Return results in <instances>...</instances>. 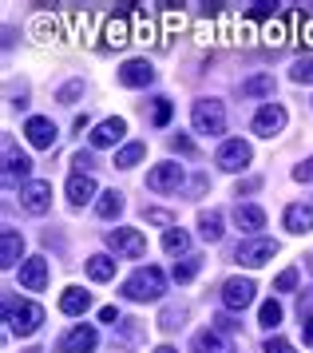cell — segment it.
Masks as SVG:
<instances>
[{"label":"cell","mask_w":313,"mask_h":353,"mask_svg":"<svg viewBox=\"0 0 313 353\" xmlns=\"http://www.w3.org/2000/svg\"><path fill=\"white\" fill-rule=\"evenodd\" d=\"M103 40H108V48H123L127 40H131V36H127V17H111Z\"/></svg>","instance_id":"25"},{"label":"cell","mask_w":313,"mask_h":353,"mask_svg":"<svg viewBox=\"0 0 313 353\" xmlns=\"http://www.w3.org/2000/svg\"><path fill=\"white\" fill-rule=\"evenodd\" d=\"M171 147L179 151V155H199V151H194V143H190L187 135H174V139H171Z\"/></svg>","instance_id":"39"},{"label":"cell","mask_w":313,"mask_h":353,"mask_svg":"<svg viewBox=\"0 0 313 353\" xmlns=\"http://www.w3.org/2000/svg\"><path fill=\"white\" fill-rule=\"evenodd\" d=\"M274 254H278V242H270V239H246V242H238V250H234V258L242 266H266Z\"/></svg>","instance_id":"4"},{"label":"cell","mask_w":313,"mask_h":353,"mask_svg":"<svg viewBox=\"0 0 313 353\" xmlns=\"http://www.w3.org/2000/svg\"><path fill=\"white\" fill-rule=\"evenodd\" d=\"M99 321H119V310H115V305H103V310H99Z\"/></svg>","instance_id":"42"},{"label":"cell","mask_w":313,"mask_h":353,"mask_svg":"<svg viewBox=\"0 0 313 353\" xmlns=\"http://www.w3.org/2000/svg\"><path fill=\"white\" fill-rule=\"evenodd\" d=\"M24 135H28L32 147L48 151V147L56 143V123H52V119H44V115H32L28 123H24Z\"/></svg>","instance_id":"11"},{"label":"cell","mask_w":313,"mask_h":353,"mask_svg":"<svg viewBox=\"0 0 313 353\" xmlns=\"http://www.w3.org/2000/svg\"><path fill=\"white\" fill-rule=\"evenodd\" d=\"M305 310H313V290H305V294H301V318H305Z\"/></svg>","instance_id":"43"},{"label":"cell","mask_w":313,"mask_h":353,"mask_svg":"<svg viewBox=\"0 0 313 353\" xmlns=\"http://www.w3.org/2000/svg\"><path fill=\"white\" fill-rule=\"evenodd\" d=\"M171 99H155V123L159 128H167V123H171Z\"/></svg>","instance_id":"35"},{"label":"cell","mask_w":313,"mask_h":353,"mask_svg":"<svg viewBox=\"0 0 313 353\" xmlns=\"http://www.w3.org/2000/svg\"><path fill=\"white\" fill-rule=\"evenodd\" d=\"M163 250H167V254H187V250H190L187 230H179V226H171V230L163 234Z\"/></svg>","instance_id":"26"},{"label":"cell","mask_w":313,"mask_h":353,"mask_svg":"<svg viewBox=\"0 0 313 353\" xmlns=\"http://www.w3.org/2000/svg\"><path fill=\"white\" fill-rule=\"evenodd\" d=\"M194 274H199V258H187V262H174L171 278H174V282H190Z\"/></svg>","instance_id":"32"},{"label":"cell","mask_w":313,"mask_h":353,"mask_svg":"<svg viewBox=\"0 0 313 353\" xmlns=\"http://www.w3.org/2000/svg\"><path fill=\"white\" fill-rule=\"evenodd\" d=\"M301 44H310V48H313V24L305 28V32H301Z\"/></svg>","instance_id":"46"},{"label":"cell","mask_w":313,"mask_h":353,"mask_svg":"<svg viewBox=\"0 0 313 353\" xmlns=\"http://www.w3.org/2000/svg\"><path fill=\"white\" fill-rule=\"evenodd\" d=\"M20 286L24 290H44L48 286V262L44 258H28L20 266Z\"/></svg>","instance_id":"14"},{"label":"cell","mask_w":313,"mask_h":353,"mask_svg":"<svg viewBox=\"0 0 313 353\" xmlns=\"http://www.w3.org/2000/svg\"><path fill=\"white\" fill-rule=\"evenodd\" d=\"M123 135H127V123H123V119H103V123L92 131V147H115Z\"/></svg>","instance_id":"15"},{"label":"cell","mask_w":313,"mask_h":353,"mask_svg":"<svg viewBox=\"0 0 313 353\" xmlns=\"http://www.w3.org/2000/svg\"><path fill=\"white\" fill-rule=\"evenodd\" d=\"M88 274H92L95 282H111L115 278V262L108 254H92L88 258Z\"/></svg>","instance_id":"24"},{"label":"cell","mask_w":313,"mask_h":353,"mask_svg":"<svg viewBox=\"0 0 313 353\" xmlns=\"http://www.w3.org/2000/svg\"><path fill=\"white\" fill-rule=\"evenodd\" d=\"M266 353H298V350H294L285 337H270V341H266Z\"/></svg>","instance_id":"38"},{"label":"cell","mask_w":313,"mask_h":353,"mask_svg":"<svg viewBox=\"0 0 313 353\" xmlns=\"http://www.w3.org/2000/svg\"><path fill=\"white\" fill-rule=\"evenodd\" d=\"M199 234H203L206 242L222 239V214L219 210H203V214H199Z\"/></svg>","instance_id":"23"},{"label":"cell","mask_w":313,"mask_h":353,"mask_svg":"<svg viewBox=\"0 0 313 353\" xmlns=\"http://www.w3.org/2000/svg\"><path fill=\"white\" fill-rule=\"evenodd\" d=\"M28 175H32V159L20 155L16 147H8V151H4V179L12 183V179H28Z\"/></svg>","instance_id":"20"},{"label":"cell","mask_w":313,"mask_h":353,"mask_svg":"<svg viewBox=\"0 0 313 353\" xmlns=\"http://www.w3.org/2000/svg\"><path fill=\"white\" fill-rule=\"evenodd\" d=\"M147 187L151 191H179L183 187V167L179 163H159L147 171Z\"/></svg>","instance_id":"8"},{"label":"cell","mask_w":313,"mask_h":353,"mask_svg":"<svg viewBox=\"0 0 313 353\" xmlns=\"http://www.w3.org/2000/svg\"><path fill=\"white\" fill-rule=\"evenodd\" d=\"M258 318H262V325H266V330H274V325H282V305H278L274 298H270V302L262 305V310H258Z\"/></svg>","instance_id":"30"},{"label":"cell","mask_w":313,"mask_h":353,"mask_svg":"<svg viewBox=\"0 0 313 353\" xmlns=\"http://www.w3.org/2000/svg\"><path fill=\"white\" fill-rule=\"evenodd\" d=\"M294 286H298V270L290 266V270H282V274H278V282H274V290H278V294H290Z\"/></svg>","instance_id":"33"},{"label":"cell","mask_w":313,"mask_h":353,"mask_svg":"<svg viewBox=\"0 0 313 353\" xmlns=\"http://www.w3.org/2000/svg\"><path fill=\"white\" fill-rule=\"evenodd\" d=\"M4 325L20 337H32L44 325V310L36 302H8V298H4Z\"/></svg>","instance_id":"1"},{"label":"cell","mask_w":313,"mask_h":353,"mask_svg":"<svg viewBox=\"0 0 313 353\" xmlns=\"http://www.w3.org/2000/svg\"><path fill=\"white\" fill-rule=\"evenodd\" d=\"M250 191H258V179H246V183L238 187V194H250Z\"/></svg>","instance_id":"45"},{"label":"cell","mask_w":313,"mask_h":353,"mask_svg":"<svg viewBox=\"0 0 313 353\" xmlns=\"http://www.w3.org/2000/svg\"><path fill=\"white\" fill-rule=\"evenodd\" d=\"M310 266H313V258H310Z\"/></svg>","instance_id":"48"},{"label":"cell","mask_w":313,"mask_h":353,"mask_svg":"<svg viewBox=\"0 0 313 353\" xmlns=\"http://www.w3.org/2000/svg\"><path fill=\"white\" fill-rule=\"evenodd\" d=\"M294 179H298V183H313V159L301 163L298 171H294Z\"/></svg>","instance_id":"41"},{"label":"cell","mask_w":313,"mask_h":353,"mask_svg":"<svg viewBox=\"0 0 313 353\" xmlns=\"http://www.w3.org/2000/svg\"><path fill=\"white\" fill-rule=\"evenodd\" d=\"M108 246L115 250V254H127V258H143V254H147V239H143L139 230H131V226L111 230V234H108Z\"/></svg>","instance_id":"6"},{"label":"cell","mask_w":313,"mask_h":353,"mask_svg":"<svg viewBox=\"0 0 313 353\" xmlns=\"http://www.w3.org/2000/svg\"><path fill=\"white\" fill-rule=\"evenodd\" d=\"M155 353H179V350H171V345H159V350Z\"/></svg>","instance_id":"47"},{"label":"cell","mask_w":313,"mask_h":353,"mask_svg":"<svg viewBox=\"0 0 313 353\" xmlns=\"http://www.w3.org/2000/svg\"><path fill=\"white\" fill-rule=\"evenodd\" d=\"M20 203L28 214H44L52 207V183H28L24 191H20Z\"/></svg>","instance_id":"13"},{"label":"cell","mask_w":313,"mask_h":353,"mask_svg":"<svg viewBox=\"0 0 313 353\" xmlns=\"http://www.w3.org/2000/svg\"><path fill=\"white\" fill-rule=\"evenodd\" d=\"M95 341H99L95 325H72V330L56 341V353H92Z\"/></svg>","instance_id":"5"},{"label":"cell","mask_w":313,"mask_h":353,"mask_svg":"<svg viewBox=\"0 0 313 353\" xmlns=\"http://www.w3.org/2000/svg\"><path fill=\"white\" fill-rule=\"evenodd\" d=\"M92 194H95L92 175H72L68 179V199H72V203H88Z\"/></svg>","instance_id":"22"},{"label":"cell","mask_w":313,"mask_h":353,"mask_svg":"<svg viewBox=\"0 0 313 353\" xmlns=\"http://www.w3.org/2000/svg\"><path fill=\"white\" fill-rule=\"evenodd\" d=\"M147 223H155V226H174V214H171V210L151 207V210H147Z\"/></svg>","instance_id":"36"},{"label":"cell","mask_w":313,"mask_h":353,"mask_svg":"<svg viewBox=\"0 0 313 353\" xmlns=\"http://www.w3.org/2000/svg\"><path fill=\"white\" fill-rule=\"evenodd\" d=\"M147 155V143H127L119 155H115V167H135V163Z\"/></svg>","instance_id":"29"},{"label":"cell","mask_w":313,"mask_h":353,"mask_svg":"<svg viewBox=\"0 0 313 353\" xmlns=\"http://www.w3.org/2000/svg\"><path fill=\"white\" fill-rule=\"evenodd\" d=\"M20 250H24L20 230H4V234H0V266H4V270H12L16 262H20Z\"/></svg>","instance_id":"16"},{"label":"cell","mask_w":313,"mask_h":353,"mask_svg":"<svg viewBox=\"0 0 313 353\" xmlns=\"http://www.w3.org/2000/svg\"><path fill=\"white\" fill-rule=\"evenodd\" d=\"M254 302V282L250 278H230L226 286H222V305L226 310H246Z\"/></svg>","instance_id":"9"},{"label":"cell","mask_w":313,"mask_h":353,"mask_svg":"<svg viewBox=\"0 0 313 353\" xmlns=\"http://www.w3.org/2000/svg\"><path fill=\"white\" fill-rule=\"evenodd\" d=\"M79 96H83V83L72 80L68 88H60V96H56V99H60V103H72V99H79Z\"/></svg>","instance_id":"37"},{"label":"cell","mask_w":313,"mask_h":353,"mask_svg":"<svg viewBox=\"0 0 313 353\" xmlns=\"http://www.w3.org/2000/svg\"><path fill=\"white\" fill-rule=\"evenodd\" d=\"M234 223H238V230H262V226H266V210L262 207H238L234 210Z\"/></svg>","instance_id":"21"},{"label":"cell","mask_w":313,"mask_h":353,"mask_svg":"<svg viewBox=\"0 0 313 353\" xmlns=\"http://www.w3.org/2000/svg\"><path fill=\"white\" fill-rule=\"evenodd\" d=\"M60 310H63V314H72V318H79V314H88V310H92V294H88V290L68 286V290H63V298H60Z\"/></svg>","instance_id":"17"},{"label":"cell","mask_w":313,"mask_h":353,"mask_svg":"<svg viewBox=\"0 0 313 353\" xmlns=\"http://www.w3.org/2000/svg\"><path fill=\"white\" fill-rule=\"evenodd\" d=\"M301 334H305V341H310V345H313V314H310V318H305V325H301Z\"/></svg>","instance_id":"44"},{"label":"cell","mask_w":313,"mask_h":353,"mask_svg":"<svg viewBox=\"0 0 313 353\" xmlns=\"http://www.w3.org/2000/svg\"><path fill=\"white\" fill-rule=\"evenodd\" d=\"M194 353H234V345L219 330H203V334L194 337Z\"/></svg>","instance_id":"19"},{"label":"cell","mask_w":313,"mask_h":353,"mask_svg":"<svg viewBox=\"0 0 313 353\" xmlns=\"http://www.w3.org/2000/svg\"><path fill=\"white\" fill-rule=\"evenodd\" d=\"M163 286H167L163 270H159V266H143V270H135L131 278H127L123 294L131 298V302H155L159 294H163Z\"/></svg>","instance_id":"2"},{"label":"cell","mask_w":313,"mask_h":353,"mask_svg":"<svg viewBox=\"0 0 313 353\" xmlns=\"http://www.w3.org/2000/svg\"><path fill=\"white\" fill-rule=\"evenodd\" d=\"M72 167H76V175H83V171H92V167H95V159H92V155H83V151H79L76 159H72Z\"/></svg>","instance_id":"40"},{"label":"cell","mask_w":313,"mask_h":353,"mask_svg":"<svg viewBox=\"0 0 313 353\" xmlns=\"http://www.w3.org/2000/svg\"><path fill=\"white\" fill-rule=\"evenodd\" d=\"M285 128V108H278V103H266L262 112L254 115V135H278V131Z\"/></svg>","instance_id":"12"},{"label":"cell","mask_w":313,"mask_h":353,"mask_svg":"<svg viewBox=\"0 0 313 353\" xmlns=\"http://www.w3.org/2000/svg\"><path fill=\"white\" fill-rule=\"evenodd\" d=\"M190 119H194V131L199 135H222L226 131V112H222L219 99H199L190 108Z\"/></svg>","instance_id":"3"},{"label":"cell","mask_w":313,"mask_h":353,"mask_svg":"<svg viewBox=\"0 0 313 353\" xmlns=\"http://www.w3.org/2000/svg\"><path fill=\"white\" fill-rule=\"evenodd\" d=\"M119 210H123V194L119 191H108L99 203H95V214H99V219H115Z\"/></svg>","instance_id":"28"},{"label":"cell","mask_w":313,"mask_h":353,"mask_svg":"<svg viewBox=\"0 0 313 353\" xmlns=\"http://www.w3.org/2000/svg\"><path fill=\"white\" fill-rule=\"evenodd\" d=\"M214 163H219L222 171H242V167L250 163V143H246V139H226V143L219 147Z\"/></svg>","instance_id":"7"},{"label":"cell","mask_w":313,"mask_h":353,"mask_svg":"<svg viewBox=\"0 0 313 353\" xmlns=\"http://www.w3.org/2000/svg\"><path fill=\"white\" fill-rule=\"evenodd\" d=\"M119 83H123V88H151V83H155L151 60H127V64L119 68Z\"/></svg>","instance_id":"10"},{"label":"cell","mask_w":313,"mask_h":353,"mask_svg":"<svg viewBox=\"0 0 313 353\" xmlns=\"http://www.w3.org/2000/svg\"><path fill=\"white\" fill-rule=\"evenodd\" d=\"M290 76H294V83H313V56H301L298 64L290 68Z\"/></svg>","instance_id":"31"},{"label":"cell","mask_w":313,"mask_h":353,"mask_svg":"<svg viewBox=\"0 0 313 353\" xmlns=\"http://www.w3.org/2000/svg\"><path fill=\"white\" fill-rule=\"evenodd\" d=\"M242 96H274V76H250V80L242 83Z\"/></svg>","instance_id":"27"},{"label":"cell","mask_w":313,"mask_h":353,"mask_svg":"<svg viewBox=\"0 0 313 353\" xmlns=\"http://www.w3.org/2000/svg\"><path fill=\"white\" fill-rule=\"evenodd\" d=\"M285 230H294V234H305V230H313V207H305V203L285 207Z\"/></svg>","instance_id":"18"},{"label":"cell","mask_w":313,"mask_h":353,"mask_svg":"<svg viewBox=\"0 0 313 353\" xmlns=\"http://www.w3.org/2000/svg\"><path fill=\"white\" fill-rule=\"evenodd\" d=\"M246 12H250V17H278V12H282V4H270V0H258V4H250V8H246Z\"/></svg>","instance_id":"34"}]
</instances>
